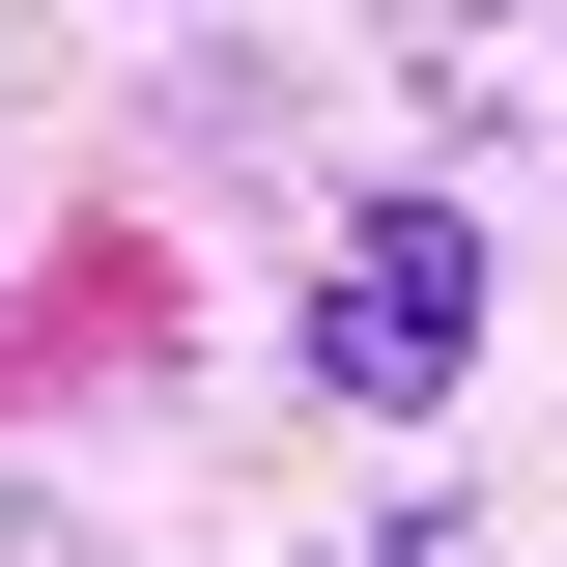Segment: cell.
<instances>
[{"label": "cell", "instance_id": "obj_1", "mask_svg": "<svg viewBox=\"0 0 567 567\" xmlns=\"http://www.w3.org/2000/svg\"><path fill=\"white\" fill-rule=\"evenodd\" d=\"M454 369H483V199H341V256H312V398L425 425Z\"/></svg>", "mask_w": 567, "mask_h": 567}]
</instances>
